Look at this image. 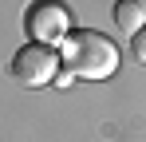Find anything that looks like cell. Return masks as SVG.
<instances>
[{
  "mask_svg": "<svg viewBox=\"0 0 146 142\" xmlns=\"http://www.w3.org/2000/svg\"><path fill=\"white\" fill-rule=\"evenodd\" d=\"M24 28L32 36V44H44V47H55L67 28H71V12L59 4V0H36L24 16Z\"/></svg>",
  "mask_w": 146,
  "mask_h": 142,
  "instance_id": "2",
  "label": "cell"
},
{
  "mask_svg": "<svg viewBox=\"0 0 146 142\" xmlns=\"http://www.w3.org/2000/svg\"><path fill=\"white\" fill-rule=\"evenodd\" d=\"M59 71V51L55 47H44V44H28L12 55V75L24 83V87H44L55 79Z\"/></svg>",
  "mask_w": 146,
  "mask_h": 142,
  "instance_id": "3",
  "label": "cell"
},
{
  "mask_svg": "<svg viewBox=\"0 0 146 142\" xmlns=\"http://www.w3.org/2000/svg\"><path fill=\"white\" fill-rule=\"evenodd\" d=\"M115 24H119L122 32L138 36L142 24H146V4L142 0H119V4H115Z\"/></svg>",
  "mask_w": 146,
  "mask_h": 142,
  "instance_id": "4",
  "label": "cell"
},
{
  "mask_svg": "<svg viewBox=\"0 0 146 142\" xmlns=\"http://www.w3.org/2000/svg\"><path fill=\"white\" fill-rule=\"evenodd\" d=\"M71 79H111L119 71V47L103 32H75L59 40Z\"/></svg>",
  "mask_w": 146,
  "mask_h": 142,
  "instance_id": "1",
  "label": "cell"
}]
</instances>
